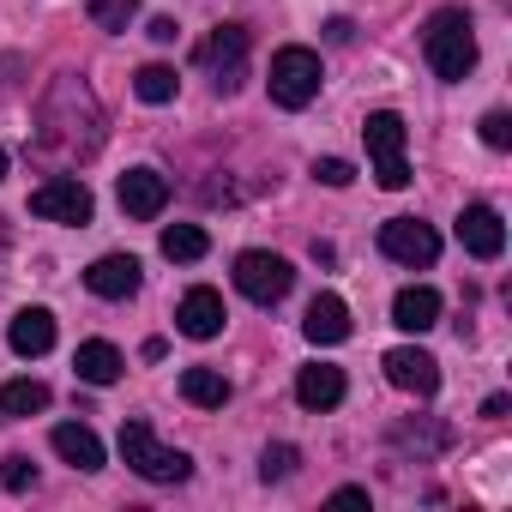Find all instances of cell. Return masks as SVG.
Listing matches in <instances>:
<instances>
[{"mask_svg": "<svg viewBox=\"0 0 512 512\" xmlns=\"http://www.w3.org/2000/svg\"><path fill=\"white\" fill-rule=\"evenodd\" d=\"M37 157H49L55 169H73V163H91L103 151V103L97 91L79 79V73H61L49 79L43 103H37V133H31Z\"/></svg>", "mask_w": 512, "mask_h": 512, "instance_id": "cell-1", "label": "cell"}, {"mask_svg": "<svg viewBox=\"0 0 512 512\" xmlns=\"http://www.w3.org/2000/svg\"><path fill=\"white\" fill-rule=\"evenodd\" d=\"M422 55L434 67V79L446 85H464L476 73V31H470V13L464 7H440L422 31Z\"/></svg>", "mask_w": 512, "mask_h": 512, "instance_id": "cell-2", "label": "cell"}, {"mask_svg": "<svg viewBox=\"0 0 512 512\" xmlns=\"http://www.w3.org/2000/svg\"><path fill=\"white\" fill-rule=\"evenodd\" d=\"M121 458H127V470H139L145 482H187V476H193V458H187L181 446H163L145 422H127V428H121Z\"/></svg>", "mask_w": 512, "mask_h": 512, "instance_id": "cell-3", "label": "cell"}, {"mask_svg": "<svg viewBox=\"0 0 512 512\" xmlns=\"http://www.w3.org/2000/svg\"><path fill=\"white\" fill-rule=\"evenodd\" d=\"M362 139H368V157H374V181L386 187V193H398V187H410V163H404V121L392 115V109H374L368 121H362Z\"/></svg>", "mask_w": 512, "mask_h": 512, "instance_id": "cell-4", "label": "cell"}, {"mask_svg": "<svg viewBox=\"0 0 512 512\" xmlns=\"http://www.w3.org/2000/svg\"><path fill=\"white\" fill-rule=\"evenodd\" d=\"M235 290H241L247 302H260V308H272V302H284V296L296 290V266L284 260V253H266V247H247L241 260H235Z\"/></svg>", "mask_w": 512, "mask_h": 512, "instance_id": "cell-5", "label": "cell"}, {"mask_svg": "<svg viewBox=\"0 0 512 512\" xmlns=\"http://www.w3.org/2000/svg\"><path fill=\"white\" fill-rule=\"evenodd\" d=\"M326 73H320V55L314 49H278L272 55V103L278 109H308L320 97Z\"/></svg>", "mask_w": 512, "mask_h": 512, "instance_id": "cell-6", "label": "cell"}, {"mask_svg": "<svg viewBox=\"0 0 512 512\" xmlns=\"http://www.w3.org/2000/svg\"><path fill=\"white\" fill-rule=\"evenodd\" d=\"M199 67L211 73L217 97H235L241 79H247V31H241V25H217V31L199 43Z\"/></svg>", "mask_w": 512, "mask_h": 512, "instance_id": "cell-7", "label": "cell"}, {"mask_svg": "<svg viewBox=\"0 0 512 512\" xmlns=\"http://www.w3.org/2000/svg\"><path fill=\"white\" fill-rule=\"evenodd\" d=\"M91 211H97V199L79 175H49L31 193V217H43V223H91Z\"/></svg>", "mask_w": 512, "mask_h": 512, "instance_id": "cell-8", "label": "cell"}, {"mask_svg": "<svg viewBox=\"0 0 512 512\" xmlns=\"http://www.w3.org/2000/svg\"><path fill=\"white\" fill-rule=\"evenodd\" d=\"M380 253L398 266H434L440 260V235L422 217H386L380 223Z\"/></svg>", "mask_w": 512, "mask_h": 512, "instance_id": "cell-9", "label": "cell"}, {"mask_svg": "<svg viewBox=\"0 0 512 512\" xmlns=\"http://www.w3.org/2000/svg\"><path fill=\"white\" fill-rule=\"evenodd\" d=\"M386 380L398 386V392H410V398H434L440 392V362L428 356V350H416V344H398V350H386Z\"/></svg>", "mask_w": 512, "mask_h": 512, "instance_id": "cell-10", "label": "cell"}, {"mask_svg": "<svg viewBox=\"0 0 512 512\" xmlns=\"http://www.w3.org/2000/svg\"><path fill=\"white\" fill-rule=\"evenodd\" d=\"M115 193H121V211H127V217L151 223V217L169 205V175H163V169H151V163H139V169H127V175H121V187H115Z\"/></svg>", "mask_w": 512, "mask_h": 512, "instance_id": "cell-11", "label": "cell"}, {"mask_svg": "<svg viewBox=\"0 0 512 512\" xmlns=\"http://www.w3.org/2000/svg\"><path fill=\"white\" fill-rule=\"evenodd\" d=\"M458 241L464 253H476V260H500V247H506V223L494 205H464L458 211Z\"/></svg>", "mask_w": 512, "mask_h": 512, "instance_id": "cell-12", "label": "cell"}, {"mask_svg": "<svg viewBox=\"0 0 512 512\" xmlns=\"http://www.w3.org/2000/svg\"><path fill=\"white\" fill-rule=\"evenodd\" d=\"M223 320H229V314H223V296H217V290H205V284H199V290H187V296H181V308H175V326H181L187 338H199V344H205V338H217V332H223Z\"/></svg>", "mask_w": 512, "mask_h": 512, "instance_id": "cell-13", "label": "cell"}, {"mask_svg": "<svg viewBox=\"0 0 512 512\" xmlns=\"http://www.w3.org/2000/svg\"><path fill=\"white\" fill-rule=\"evenodd\" d=\"M85 284H91V296H103V302H127V296L139 290V260H133V253H103V260L85 272Z\"/></svg>", "mask_w": 512, "mask_h": 512, "instance_id": "cell-14", "label": "cell"}, {"mask_svg": "<svg viewBox=\"0 0 512 512\" xmlns=\"http://www.w3.org/2000/svg\"><path fill=\"white\" fill-rule=\"evenodd\" d=\"M7 344H13V356H49V350H55V314H49V308H25V314H13Z\"/></svg>", "mask_w": 512, "mask_h": 512, "instance_id": "cell-15", "label": "cell"}, {"mask_svg": "<svg viewBox=\"0 0 512 512\" xmlns=\"http://www.w3.org/2000/svg\"><path fill=\"white\" fill-rule=\"evenodd\" d=\"M392 326H398V332H428V326H440V296H434L428 284L398 290V296H392Z\"/></svg>", "mask_w": 512, "mask_h": 512, "instance_id": "cell-16", "label": "cell"}, {"mask_svg": "<svg viewBox=\"0 0 512 512\" xmlns=\"http://www.w3.org/2000/svg\"><path fill=\"white\" fill-rule=\"evenodd\" d=\"M302 332H308V344H344V338H350V308H344L338 296H314Z\"/></svg>", "mask_w": 512, "mask_h": 512, "instance_id": "cell-17", "label": "cell"}, {"mask_svg": "<svg viewBox=\"0 0 512 512\" xmlns=\"http://www.w3.org/2000/svg\"><path fill=\"white\" fill-rule=\"evenodd\" d=\"M296 404H308V410L344 404V368H326V362L302 368V374H296Z\"/></svg>", "mask_w": 512, "mask_h": 512, "instance_id": "cell-18", "label": "cell"}, {"mask_svg": "<svg viewBox=\"0 0 512 512\" xmlns=\"http://www.w3.org/2000/svg\"><path fill=\"white\" fill-rule=\"evenodd\" d=\"M73 368H79V380L85 386H115L121 380V350L115 344H103V338H91V344H79V356H73Z\"/></svg>", "mask_w": 512, "mask_h": 512, "instance_id": "cell-19", "label": "cell"}, {"mask_svg": "<svg viewBox=\"0 0 512 512\" xmlns=\"http://www.w3.org/2000/svg\"><path fill=\"white\" fill-rule=\"evenodd\" d=\"M55 452H61L73 470H103V440H97L85 422H61V428H55Z\"/></svg>", "mask_w": 512, "mask_h": 512, "instance_id": "cell-20", "label": "cell"}, {"mask_svg": "<svg viewBox=\"0 0 512 512\" xmlns=\"http://www.w3.org/2000/svg\"><path fill=\"white\" fill-rule=\"evenodd\" d=\"M43 410H49V386L43 380H7V386H0V422L43 416Z\"/></svg>", "mask_w": 512, "mask_h": 512, "instance_id": "cell-21", "label": "cell"}, {"mask_svg": "<svg viewBox=\"0 0 512 512\" xmlns=\"http://www.w3.org/2000/svg\"><path fill=\"white\" fill-rule=\"evenodd\" d=\"M181 398L199 404V410H223V404H229V380H223L217 368H187V374H181Z\"/></svg>", "mask_w": 512, "mask_h": 512, "instance_id": "cell-22", "label": "cell"}, {"mask_svg": "<svg viewBox=\"0 0 512 512\" xmlns=\"http://www.w3.org/2000/svg\"><path fill=\"white\" fill-rule=\"evenodd\" d=\"M205 247H211V235H205L199 223H169V229H163V253H169V260H181V266L205 260Z\"/></svg>", "mask_w": 512, "mask_h": 512, "instance_id": "cell-23", "label": "cell"}, {"mask_svg": "<svg viewBox=\"0 0 512 512\" xmlns=\"http://www.w3.org/2000/svg\"><path fill=\"white\" fill-rule=\"evenodd\" d=\"M175 67H163V61H151V67H139L133 73V91H139V103H175Z\"/></svg>", "mask_w": 512, "mask_h": 512, "instance_id": "cell-24", "label": "cell"}, {"mask_svg": "<svg viewBox=\"0 0 512 512\" xmlns=\"http://www.w3.org/2000/svg\"><path fill=\"white\" fill-rule=\"evenodd\" d=\"M392 440H398L404 452H416V464H422V458H434V452L452 440V428H416V422H404V428H392Z\"/></svg>", "mask_w": 512, "mask_h": 512, "instance_id": "cell-25", "label": "cell"}, {"mask_svg": "<svg viewBox=\"0 0 512 512\" xmlns=\"http://www.w3.org/2000/svg\"><path fill=\"white\" fill-rule=\"evenodd\" d=\"M85 13L97 31H127L139 19V0H85Z\"/></svg>", "mask_w": 512, "mask_h": 512, "instance_id": "cell-26", "label": "cell"}, {"mask_svg": "<svg viewBox=\"0 0 512 512\" xmlns=\"http://www.w3.org/2000/svg\"><path fill=\"white\" fill-rule=\"evenodd\" d=\"M296 464H302V452H296L290 440H278V446H266V452H260V476H266V482L296 476Z\"/></svg>", "mask_w": 512, "mask_h": 512, "instance_id": "cell-27", "label": "cell"}, {"mask_svg": "<svg viewBox=\"0 0 512 512\" xmlns=\"http://www.w3.org/2000/svg\"><path fill=\"white\" fill-rule=\"evenodd\" d=\"M482 145H488V151H506V145H512V115H506V109H488V115H482Z\"/></svg>", "mask_w": 512, "mask_h": 512, "instance_id": "cell-28", "label": "cell"}, {"mask_svg": "<svg viewBox=\"0 0 512 512\" xmlns=\"http://www.w3.org/2000/svg\"><path fill=\"white\" fill-rule=\"evenodd\" d=\"M0 482H7V488H13V494H25V488H31V482H37V464H31V458H25V452H13V458H7V464H0Z\"/></svg>", "mask_w": 512, "mask_h": 512, "instance_id": "cell-29", "label": "cell"}, {"mask_svg": "<svg viewBox=\"0 0 512 512\" xmlns=\"http://www.w3.org/2000/svg\"><path fill=\"white\" fill-rule=\"evenodd\" d=\"M314 181H326V187H350L356 169H350L344 157H320V163H314Z\"/></svg>", "mask_w": 512, "mask_h": 512, "instance_id": "cell-30", "label": "cell"}, {"mask_svg": "<svg viewBox=\"0 0 512 512\" xmlns=\"http://www.w3.org/2000/svg\"><path fill=\"white\" fill-rule=\"evenodd\" d=\"M19 73H25V55H0V103L19 91Z\"/></svg>", "mask_w": 512, "mask_h": 512, "instance_id": "cell-31", "label": "cell"}, {"mask_svg": "<svg viewBox=\"0 0 512 512\" xmlns=\"http://www.w3.org/2000/svg\"><path fill=\"white\" fill-rule=\"evenodd\" d=\"M175 31H181L175 19H151V43H175Z\"/></svg>", "mask_w": 512, "mask_h": 512, "instance_id": "cell-32", "label": "cell"}, {"mask_svg": "<svg viewBox=\"0 0 512 512\" xmlns=\"http://www.w3.org/2000/svg\"><path fill=\"white\" fill-rule=\"evenodd\" d=\"M350 37H356V25H350V19H332V25H326V43H350Z\"/></svg>", "mask_w": 512, "mask_h": 512, "instance_id": "cell-33", "label": "cell"}, {"mask_svg": "<svg viewBox=\"0 0 512 512\" xmlns=\"http://www.w3.org/2000/svg\"><path fill=\"white\" fill-rule=\"evenodd\" d=\"M332 500H338V506H368V488H356V482H350V488H338Z\"/></svg>", "mask_w": 512, "mask_h": 512, "instance_id": "cell-34", "label": "cell"}, {"mask_svg": "<svg viewBox=\"0 0 512 512\" xmlns=\"http://www.w3.org/2000/svg\"><path fill=\"white\" fill-rule=\"evenodd\" d=\"M0 181H7V151H0Z\"/></svg>", "mask_w": 512, "mask_h": 512, "instance_id": "cell-35", "label": "cell"}]
</instances>
